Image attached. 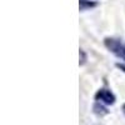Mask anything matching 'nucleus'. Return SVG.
Segmentation results:
<instances>
[{"mask_svg": "<svg viewBox=\"0 0 125 125\" xmlns=\"http://www.w3.org/2000/svg\"><path fill=\"white\" fill-rule=\"evenodd\" d=\"M95 99L104 105H113L115 103V95L108 89H100L95 94Z\"/></svg>", "mask_w": 125, "mask_h": 125, "instance_id": "f03ea898", "label": "nucleus"}, {"mask_svg": "<svg viewBox=\"0 0 125 125\" xmlns=\"http://www.w3.org/2000/svg\"><path fill=\"white\" fill-rule=\"evenodd\" d=\"M104 44L115 56H118L121 60H125V44L114 38H106L104 40Z\"/></svg>", "mask_w": 125, "mask_h": 125, "instance_id": "f257e3e1", "label": "nucleus"}, {"mask_svg": "<svg viewBox=\"0 0 125 125\" xmlns=\"http://www.w3.org/2000/svg\"><path fill=\"white\" fill-rule=\"evenodd\" d=\"M121 110H123V114H124V115H125V104H124V105H123V108H121Z\"/></svg>", "mask_w": 125, "mask_h": 125, "instance_id": "0eeeda50", "label": "nucleus"}, {"mask_svg": "<svg viewBox=\"0 0 125 125\" xmlns=\"http://www.w3.org/2000/svg\"><path fill=\"white\" fill-rule=\"evenodd\" d=\"M93 111H94V114H96V115H99V116L106 115V114L109 113V110H108L105 106H104V104H101V103H99V101L94 104Z\"/></svg>", "mask_w": 125, "mask_h": 125, "instance_id": "7ed1b4c3", "label": "nucleus"}, {"mask_svg": "<svg viewBox=\"0 0 125 125\" xmlns=\"http://www.w3.org/2000/svg\"><path fill=\"white\" fill-rule=\"evenodd\" d=\"M79 55H80V61H79V64H80V65H84L85 61H86V55H85V53H84L83 50H80V51H79Z\"/></svg>", "mask_w": 125, "mask_h": 125, "instance_id": "39448f33", "label": "nucleus"}, {"mask_svg": "<svg viewBox=\"0 0 125 125\" xmlns=\"http://www.w3.org/2000/svg\"><path fill=\"white\" fill-rule=\"evenodd\" d=\"M116 66H118L120 70H123V71L125 73V64H120V62H118V64H116Z\"/></svg>", "mask_w": 125, "mask_h": 125, "instance_id": "423d86ee", "label": "nucleus"}, {"mask_svg": "<svg viewBox=\"0 0 125 125\" xmlns=\"http://www.w3.org/2000/svg\"><path fill=\"white\" fill-rule=\"evenodd\" d=\"M96 4L94 1H89V0H80L79 1V6H80V10H86V9H90V8H94Z\"/></svg>", "mask_w": 125, "mask_h": 125, "instance_id": "20e7f679", "label": "nucleus"}]
</instances>
